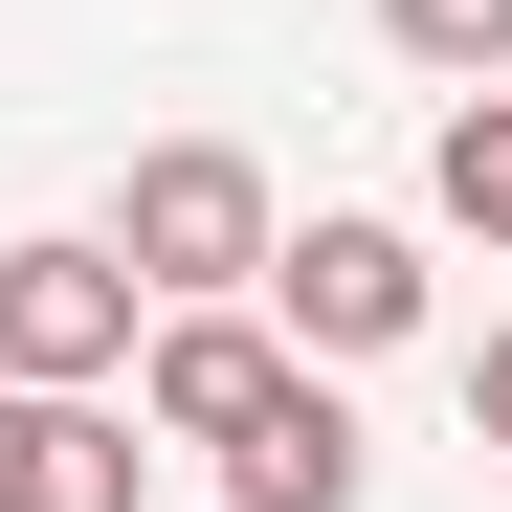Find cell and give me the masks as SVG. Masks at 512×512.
<instances>
[{
  "label": "cell",
  "mask_w": 512,
  "mask_h": 512,
  "mask_svg": "<svg viewBox=\"0 0 512 512\" xmlns=\"http://www.w3.org/2000/svg\"><path fill=\"white\" fill-rule=\"evenodd\" d=\"M0 512H156V423H134V401L0 379Z\"/></svg>",
  "instance_id": "4"
},
{
  "label": "cell",
  "mask_w": 512,
  "mask_h": 512,
  "mask_svg": "<svg viewBox=\"0 0 512 512\" xmlns=\"http://www.w3.org/2000/svg\"><path fill=\"white\" fill-rule=\"evenodd\" d=\"M268 379H290L268 312H156V334H134V423H156V446H223Z\"/></svg>",
  "instance_id": "6"
},
{
  "label": "cell",
  "mask_w": 512,
  "mask_h": 512,
  "mask_svg": "<svg viewBox=\"0 0 512 512\" xmlns=\"http://www.w3.org/2000/svg\"><path fill=\"white\" fill-rule=\"evenodd\" d=\"M201 468H223V512H357V490H379V446H357V401H334L312 357H290L268 401H245V423H223Z\"/></svg>",
  "instance_id": "5"
},
{
  "label": "cell",
  "mask_w": 512,
  "mask_h": 512,
  "mask_svg": "<svg viewBox=\"0 0 512 512\" xmlns=\"http://www.w3.org/2000/svg\"><path fill=\"white\" fill-rule=\"evenodd\" d=\"M134 334H156V290L112 268L90 223H23V245H0V379H45V401H112V379H134Z\"/></svg>",
  "instance_id": "2"
},
{
  "label": "cell",
  "mask_w": 512,
  "mask_h": 512,
  "mask_svg": "<svg viewBox=\"0 0 512 512\" xmlns=\"http://www.w3.org/2000/svg\"><path fill=\"white\" fill-rule=\"evenodd\" d=\"M423 179H446V223L490 245V268H512V90H468V112H446V156H423Z\"/></svg>",
  "instance_id": "8"
},
{
  "label": "cell",
  "mask_w": 512,
  "mask_h": 512,
  "mask_svg": "<svg viewBox=\"0 0 512 512\" xmlns=\"http://www.w3.org/2000/svg\"><path fill=\"white\" fill-rule=\"evenodd\" d=\"M268 223H290V201H268V156H223V134H156L134 179H112V223H90V245H112L156 312H223L245 268H268Z\"/></svg>",
  "instance_id": "1"
},
{
  "label": "cell",
  "mask_w": 512,
  "mask_h": 512,
  "mask_svg": "<svg viewBox=\"0 0 512 512\" xmlns=\"http://www.w3.org/2000/svg\"><path fill=\"white\" fill-rule=\"evenodd\" d=\"M379 45L423 90H512V0H379Z\"/></svg>",
  "instance_id": "7"
},
{
  "label": "cell",
  "mask_w": 512,
  "mask_h": 512,
  "mask_svg": "<svg viewBox=\"0 0 512 512\" xmlns=\"http://www.w3.org/2000/svg\"><path fill=\"white\" fill-rule=\"evenodd\" d=\"M468 423H490V446H512V312H490V357H468Z\"/></svg>",
  "instance_id": "9"
},
{
  "label": "cell",
  "mask_w": 512,
  "mask_h": 512,
  "mask_svg": "<svg viewBox=\"0 0 512 512\" xmlns=\"http://www.w3.org/2000/svg\"><path fill=\"white\" fill-rule=\"evenodd\" d=\"M245 290H268V334L334 379V357H401V334H423V245L334 201V223H268V268H245Z\"/></svg>",
  "instance_id": "3"
}]
</instances>
